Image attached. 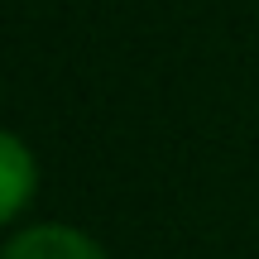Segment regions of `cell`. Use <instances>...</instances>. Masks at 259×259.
<instances>
[{
    "mask_svg": "<svg viewBox=\"0 0 259 259\" xmlns=\"http://www.w3.org/2000/svg\"><path fill=\"white\" fill-rule=\"evenodd\" d=\"M29 187H34V158L19 144V135H0V206L5 216H19Z\"/></svg>",
    "mask_w": 259,
    "mask_h": 259,
    "instance_id": "7a4b0ae2",
    "label": "cell"
},
{
    "mask_svg": "<svg viewBox=\"0 0 259 259\" xmlns=\"http://www.w3.org/2000/svg\"><path fill=\"white\" fill-rule=\"evenodd\" d=\"M5 259H106V254L72 226H29L5 245Z\"/></svg>",
    "mask_w": 259,
    "mask_h": 259,
    "instance_id": "6da1fadb",
    "label": "cell"
}]
</instances>
